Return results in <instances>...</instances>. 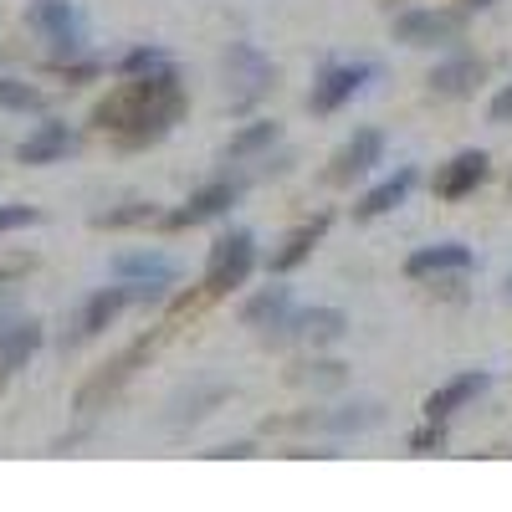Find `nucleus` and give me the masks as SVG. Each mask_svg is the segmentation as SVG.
<instances>
[{"label":"nucleus","instance_id":"obj_17","mask_svg":"<svg viewBox=\"0 0 512 512\" xmlns=\"http://www.w3.org/2000/svg\"><path fill=\"white\" fill-rule=\"evenodd\" d=\"M487 390H492V374H487V369H466V374H451L446 384H436V390L425 395L420 410H425V420H446V425H451L466 405H477Z\"/></svg>","mask_w":512,"mask_h":512},{"label":"nucleus","instance_id":"obj_18","mask_svg":"<svg viewBox=\"0 0 512 512\" xmlns=\"http://www.w3.org/2000/svg\"><path fill=\"white\" fill-rule=\"evenodd\" d=\"M477 267V251L466 241H431V246H415L405 256V277L410 282H436L451 272H472Z\"/></svg>","mask_w":512,"mask_h":512},{"label":"nucleus","instance_id":"obj_15","mask_svg":"<svg viewBox=\"0 0 512 512\" xmlns=\"http://www.w3.org/2000/svg\"><path fill=\"white\" fill-rule=\"evenodd\" d=\"M487 82V62L472 57V52H451L431 67V77H425V93L441 98V103H461V98H472L477 88Z\"/></svg>","mask_w":512,"mask_h":512},{"label":"nucleus","instance_id":"obj_24","mask_svg":"<svg viewBox=\"0 0 512 512\" xmlns=\"http://www.w3.org/2000/svg\"><path fill=\"white\" fill-rule=\"evenodd\" d=\"M164 210L154 200H118L108 210H93V231H134V226H159Z\"/></svg>","mask_w":512,"mask_h":512},{"label":"nucleus","instance_id":"obj_6","mask_svg":"<svg viewBox=\"0 0 512 512\" xmlns=\"http://www.w3.org/2000/svg\"><path fill=\"white\" fill-rule=\"evenodd\" d=\"M149 354H154V333L134 338V344H128L118 359H108V364H103V369H98L88 384H82V390H77V400H72V410H77L82 420H93L98 410H108V405L123 395V384L139 374V364H144Z\"/></svg>","mask_w":512,"mask_h":512},{"label":"nucleus","instance_id":"obj_8","mask_svg":"<svg viewBox=\"0 0 512 512\" xmlns=\"http://www.w3.org/2000/svg\"><path fill=\"white\" fill-rule=\"evenodd\" d=\"M241 195H246V175H216V180H205L200 190H190L185 205L164 210L159 226L164 231H190V226H205V221H221Z\"/></svg>","mask_w":512,"mask_h":512},{"label":"nucleus","instance_id":"obj_1","mask_svg":"<svg viewBox=\"0 0 512 512\" xmlns=\"http://www.w3.org/2000/svg\"><path fill=\"white\" fill-rule=\"evenodd\" d=\"M180 118H185V77L169 62L144 77H118V88L93 103L88 123L98 134H108L123 154H139V149L164 144L180 128Z\"/></svg>","mask_w":512,"mask_h":512},{"label":"nucleus","instance_id":"obj_31","mask_svg":"<svg viewBox=\"0 0 512 512\" xmlns=\"http://www.w3.org/2000/svg\"><path fill=\"white\" fill-rule=\"evenodd\" d=\"M487 118H492L497 128H507V123H512V82H502V88L492 93V103H487Z\"/></svg>","mask_w":512,"mask_h":512},{"label":"nucleus","instance_id":"obj_12","mask_svg":"<svg viewBox=\"0 0 512 512\" xmlns=\"http://www.w3.org/2000/svg\"><path fill=\"white\" fill-rule=\"evenodd\" d=\"M374 164H384V134H379V128H354V134L333 149L323 180L338 185V190H349L354 180L374 175Z\"/></svg>","mask_w":512,"mask_h":512},{"label":"nucleus","instance_id":"obj_19","mask_svg":"<svg viewBox=\"0 0 512 512\" xmlns=\"http://www.w3.org/2000/svg\"><path fill=\"white\" fill-rule=\"evenodd\" d=\"M420 185V169L415 164H400L395 175H384L379 185H369L354 205V221H379V216H390V210H400L410 200V190Z\"/></svg>","mask_w":512,"mask_h":512},{"label":"nucleus","instance_id":"obj_9","mask_svg":"<svg viewBox=\"0 0 512 512\" xmlns=\"http://www.w3.org/2000/svg\"><path fill=\"white\" fill-rule=\"evenodd\" d=\"M349 333V313L344 308H292L272 333H262L267 344H303V349H333Z\"/></svg>","mask_w":512,"mask_h":512},{"label":"nucleus","instance_id":"obj_10","mask_svg":"<svg viewBox=\"0 0 512 512\" xmlns=\"http://www.w3.org/2000/svg\"><path fill=\"white\" fill-rule=\"evenodd\" d=\"M128 308H134V292H128V282H108V287H93L88 297L77 303V313H72V333H67V349H77V344H93V338H103Z\"/></svg>","mask_w":512,"mask_h":512},{"label":"nucleus","instance_id":"obj_20","mask_svg":"<svg viewBox=\"0 0 512 512\" xmlns=\"http://www.w3.org/2000/svg\"><path fill=\"white\" fill-rule=\"evenodd\" d=\"M277 144H282V123H277V118H246L236 134L226 139L221 159H226V164H262Z\"/></svg>","mask_w":512,"mask_h":512},{"label":"nucleus","instance_id":"obj_14","mask_svg":"<svg viewBox=\"0 0 512 512\" xmlns=\"http://www.w3.org/2000/svg\"><path fill=\"white\" fill-rule=\"evenodd\" d=\"M487 180H492V154L487 149H461L446 164H436L431 190H436V200H466V195H477Z\"/></svg>","mask_w":512,"mask_h":512},{"label":"nucleus","instance_id":"obj_28","mask_svg":"<svg viewBox=\"0 0 512 512\" xmlns=\"http://www.w3.org/2000/svg\"><path fill=\"white\" fill-rule=\"evenodd\" d=\"M446 441H451L446 436V420H425L420 431H410L405 446H410V456H436V451H446Z\"/></svg>","mask_w":512,"mask_h":512},{"label":"nucleus","instance_id":"obj_23","mask_svg":"<svg viewBox=\"0 0 512 512\" xmlns=\"http://www.w3.org/2000/svg\"><path fill=\"white\" fill-rule=\"evenodd\" d=\"M384 415L379 405L359 400V405H338V410H318V415H303V420H292V425H308V431H328V436H359V431H374Z\"/></svg>","mask_w":512,"mask_h":512},{"label":"nucleus","instance_id":"obj_11","mask_svg":"<svg viewBox=\"0 0 512 512\" xmlns=\"http://www.w3.org/2000/svg\"><path fill=\"white\" fill-rule=\"evenodd\" d=\"M113 277L128 282L134 303H164L169 287H180V267L164 251H123L113 262Z\"/></svg>","mask_w":512,"mask_h":512},{"label":"nucleus","instance_id":"obj_7","mask_svg":"<svg viewBox=\"0 0 512 512\" xmlns=\"http://www.w3.org/2000/svg\"><path fill=\"white\" fill-rule=\"evenodd\" d=\"M374 77H379V62H369V57H354V62H323V72L313 77V93H308V113H318V118L338 113L344 103H354Z\"/></svg>","mask_w":512,"mask_h":512},{"label":"nucleus","instance_id":"obj_25","mask_svg":"<svg viewBox=\"0 0 512 512\" xmlns=\"http://www.w3.org/2000/svg\"><path fill=\"white\" fill-rule=\"evenodd\" d=\"M0 113H11V118H41V113H47V93H41L36 82H26V77L0 72Z\"/></svg>","mask_w":512,"mask_h":512},{"label":"nucleus","instance_id":"obj_21","mask_svg":"<svg viewBox=\"0 0 512 512\" xmlns=\"http://www.w3.org/2000/svg\"><path fill=\"white\" fill-rule=\"evenodd\" d=\"M41 344H47V328L36 318H6L0 323V369H6V379L21 374L41 354Z\"/></svg>","mask_w":512,"mask_h":512},{"label":"nucleus","instance_id":"obj_26","mask_svg":"<svg viewBox=\"0 0 512 512\" xmlns=\"http://www.w3.org/2000/svg\"><path fill=\"white\" fill-rule=\"evenodd\" d=\"M175 57H169L164 47H154V41H139V47H128L118 62H113V72L118 77H144V72H159V67H169Z\"/></svg>","mask_w":512,"mask_h":512},{"label":"nucleus","instance_id":"obj_33","mask_svg":"<svg viewBox=\"0 0 512 512\" xmlns=\"http://www.w3.org/2000/svg\"><path fill=\"white\" fill-rule=\"evenodd\" d=\"M11 277H16V267H0V287H11Z\"/></svg>","mask_w":512,"mask_h":512},{"label":"nucleus","instance_id":"obj_16","mask_svg":"<svg viewBox=\"0 0 512 512\" xmlns=\"http://www.w3.org/2000/svg\"><path fill=\"white\" fill-rule=\"evenodd\" d=\"M328 226H333V210H318V216H308V221H297L277 246H272V256H267V272L272 277H292L297 267L308 262V256L323 246V236H328Z\"/></svg>","mask_w":512,"mask_h":512},{"label":"nucleus","instance_id":"obj_34","mask_svg":"<svg viewBox=\"0 0 512 512\" xmlns=\"http://www.w3.org/2000/svg\"><path fill=\"white\" fill-rule=\"evenodd\" d=\"M507 303H512V277H507Z\"/></svg>","mask_w":512,"mask_h":512},{"label":"nucleus","instance_id":"obj_27","mask_svg":"<svg viewBox=\"0 0 512 512\" xmlns=\"http://www.w3.org/2000/svg\"><path fill=\"white\" fill-rule=\"evenodd\" d=\"M47 72H57L67 88H82V82H98L103 72H108V62L103 57H93V52H82V57H67V62H57V67H47Z\"/></svg>","mask_w":512,"mask_h":512},{"label":"nucleus","instance_id":"obj_5","mask_svg":"<svg viewBox=\"0 0 512 512\" xmlns=\"http://www.w3.org/2000/svg\"><path fill=\"white\" fill-rule=\"evenodd\" d=\"M466 21H472L466 6H405L390 16V31L405 47H451L466 36Z\"/></svg>","mask_w":512,"mask_h":512},{"label":"nucleus","instance_id":"obj_29","mask_svg":"<svg viewBox=\"0 0 512 512\" xmlns=\"http://www.w3.org/2000/svg\"><path fill=\"white\" fill-rule=\"evenodd\" d=\"M31 226H41V210H36V205H21V200H6V205H0V236L31 231Z\"/></svg>","mask_w":512,"mask_h":512},{"label":"nucleus","instance_id":"obj_2","mask_svg":"<svg viewBox=\"0 0 512 512\" xmlns=\"http://www.w3.org/2000/svg\"><path fill=\"white\" fill-rule=\"evenodd\" d=\"M256 262H262V251H256V231L231 226L226 236H216V241H210V251H205L200 292H205V297H231L236 287L251 282Z\"/></svg>","mask_w":512,"mask_h":512},{"label":"nucleus","instance_id":"obj_30","mask_svg":"<svg viewBox=\"0 0 512 512\" xmlns=\"http://www.w3.org/2000/svg\"><path fill=\"white\" fill-rule=\"evenodd\" d=\"M292 384H344V364H333V359L297 364V369H292Z\"/></svg>","mask_w":512,"mask_h":512},{"label":"nucleus","instance_id":"obj_4","mask_svg":"<svg viewBox=\"0 0 512 512\" xmlns=\"http://www.w3.org/2000/svg\"><path fill=\"white\" fill-rule=\"evenodd\" d=\"M221 67H226V103H231V113H251L256 103L277 88L272 57H262L251 41H231L226 57H221Z\"/></svg>","mask_w":512,"mask_h":512},{"label":"nucleus","instance_id":"obj_35","mask_svg":"<svg viewBox=\"0 0 512 512\" xmlns=\"http://www.w3.org/2000/svg\"><path fill=\"white\" fill-rule=\"evenodd\" d=\"M0 384H6V369H0Z\"/></svg>","mask_w":512,"mask_h":512},{"label":"nucleus","instance_id":"obj_13","mask_svg":"<svg viewBox=\"0 0 512 512\" xmlns=\"http://www.w3.org/2000/svg\"><path fill=\"white\" fill-rule=\"evenodd\" d=\"M77 144H82V139H77V128H72L67 118H47V113H41V123L16 144V164L47 169V164H62L67 154H77Z\"/></svg>","mask_w":512,"mask_h":512},{"label":"nucleus","instance_id":"obj_22","mask_svg":"<svg viewBox=\"0 0 512 512\" xmlns=\"http://www.w3.org/2000/svg\"><path fill=\"white\" fill-rule=\"evenodd\" d=\"M287 313H292V287H287L282 277H272L262 292H251L246 303H241V323L256 328V333H272Z\"/></svg>","mask_w":512,"mask_h":512},{"label":"nucleus","instance_id":"obj_32","mask_svg":"<svg viewBox=\"0 0 512 512\" xmlns=\"http://www.w3.org/2000/svg\"><path fill=\"white\" fill-rule=\"evenodd\" d=\"M246 456H256V446H251V441H226V446L210 451V461H246Z\"/></svg>","mask_w":512,"mask_h":512},{"label":"nucleus","instance_id":"obj_36","mask_svg":"<svg viewBox=\"0 0 512 512\" xmlns=\"http://www.w3.org/2000/svg\"><path fill=\"white\" fill-rule=\"evenodd\" d=\"M507 185H512V175H507Z\"/></svg>","mask_w":512,"mask_h":512},{"label":"nucleus","instance_id":"obj_3","mask_svg":"<svg viewBox=\"0 0 512 512\" xmlns=\"http://www.w3.org/2000/svg\"><path fill=\"white\" fill-rule=\"evenodd\" d=\"M26 26L47 41V67L93 52L88 47V16H82L77 0H31V6H26Z\"/></svg>","mask_w":512,"mask_h":512}]
</instances>
